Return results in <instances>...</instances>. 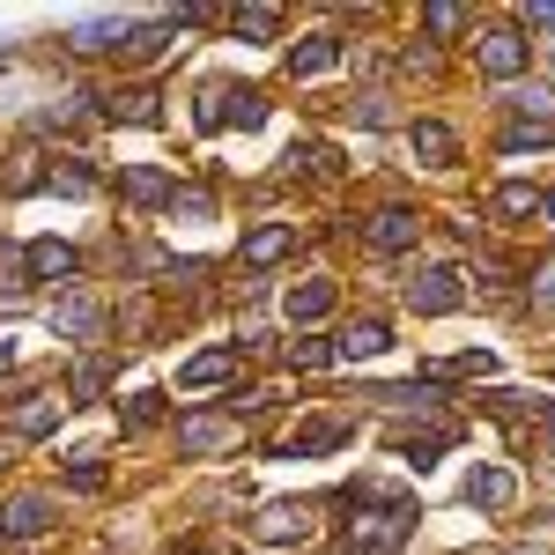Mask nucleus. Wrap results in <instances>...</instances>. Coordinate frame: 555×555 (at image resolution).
I'll use <instances>...</instances> for the list:
<instances>
[{
	"label": "nucleus",
	"instance_id": "nucleus-36",
	"mask_svg": "<svg viewBox=\"0 0 555 555\" xmlns=\"http://www.w3.org/2000/svg\"><path fill=\"white\" fill-rule=\"evenodd\" d=\"M348 119H356V127H385L392 112H385V96H356V104H348Z\"/></svg>",
	"mask_w": 555,
	"mask_h": 555
},
{
	"label": "nucleus",
	"instance_id": "nucleus-37",
	"mask_svg": "<svg viewBox=\"0 0 555 555\" xmlns=\"http://www.w3.org/2000/svg\"><path fill=\"white\" fill-rule=\"evenodd\" d=\"M171 215H208V193H193V185H171Z\"/></svg>",
	"mask_w": 555,
	"mask_h": 555
},
{
	"label": "nucleus",
	"instance_id": "nucleus-22",
	"mask_svg": "<svg viewBox=\"0 0 555 555\" xmlns=\"http://www.w3.org/2000/svg\"><path fill=\"white\" fill-rule=\"evenodd\" d=\"M334 311V282H304V289H289V319L297 326H319Z\"/></svg>",
	"mask_w": 555,
	"mask_h": 555
},
{
	"label": "nucleus",
	"instance_id": "nucleus-9",
	"mask_svg": "<svg viewBox=\"0 0 555 555\" xmlns=\"http://www.w3.org/2000/svg\"><path fill=\"white\" fill-rule=\"evenodd\" d=\"M460 496H467L474 512H504L518 496V481H512V467H474L467 481H460Z\"/></svg>",
	"mask_w": 555,
	"mask_h": 555
},
{
	"label": "nucleus",
	"instance_id": "nucleus-31",
	"mask_svg": "<svg viewBox=\"0 0 555 555\" xmlns=\"http://www.w3.org/2000/svg\"><path fill=\"white\" fill-rule=\"evenodd\" d=\"M52 185H60V193H75V201H82V193H96V171H89L82 156H75V164H60V171H52Z\"/></svg>",
	"mask_w": 555,
	"mask_h": 555
},
{
	"label": "nucleus",
	"instance_id": "nucleus-14",
	"mask_svg": "<svg viewBox=\"0 0 555 555\" xmlns=\"http://www.w3.org/2000/svg\"><path fill=\"white\" fill-rule=\"evenodd\" d=\"M127 15H96V23H75L67 30V52H82V60H96V52H112V44H127Z\"/></svg>",
	"mask_w": 555,
	"mask_h": 555
},
{
	"label": "nucleus",
	"instance_id": "nucleus-35",
	"mask_svg": "<svg viewBox=\"0 0 555 555\" xmlns=\"http://www.w3.org/2000/svg\"><path fill=\"white\" fill-rule=\"evenodd\" d=\"M289 363L297 371H319V363H334V341H289Z\"/></svg>",
	"mask_w": 555,
	"mask_h": 555
},
{
	"label": "nucleus",
	"instance_id": "nucleus-19",
	"mask_svg": "<svg viewBox=\"0 0 555 555\" xmlns=\"http://www.w3.org/2000/svg\"><path fill=\"white\" fill-rule=\"evenodd\" d=\"M222 378H237V348H208V356L178 363V385H222Z\"/></svg>",
	"mask_w": 555,
	"mask_h": 555
},
{
	"label": "nucleus",
	"instance_id": "nucleus-29",
	"mask_svg": "<svg viewBox=\"0 0 555 555\" xmlns=\"http://www.w3.org/2000/svg\"><path fill=\"white\" fill-rule=\"evenodd\" d=\"M119 423H127V429H156V423H164V392H133Z\"/></svg>",
	"mask_w": 555,
	"mask_h": 555
},
{
	"label": "nucleus",
	"instance_id": "nucleus-16",
	"mask_svg": "<svg viewBox=\"0 0 555 555\" xmlns=\"http://www.w3.org/2000/svg\"><path fill=\"white\" fill-rule=\"evenodd\" d=\"M348 437H356V423H348V415H326V423H304L297 437H289V460H311V452H341Z\"/></svg>",
	"mask_w": 555,
	"mask_h": 555
},
{
	"label": "nucleus",
	"instance_id": "nucleus-5",
	"mask_svg": "<svg viewBox=\"0 0 555 555\" xmlns=\"http://www.w3.org/2000/svg\"><path fill=\"white\" fill-rule=\"evenodd\" d=\"M415 237H423L415 208H378L363 222V245H371V253H415Z\"/></svg>",
	"mask_w": 555,
	"mask_h": 555
},
{
	"label": "nucleus",
	"instance_id": "nucleus-1",
	"mask_svg": "<svg viewBox=\"0 0 555 555\" xmlns=\"http://www.w3.org/2000/svg\"><path fill=\"white\" fill-rule=\"evenodd\" d=\"M415 533V504H378V512H356L348 518V541H341V555H400V541Z\"/></svg>",
	"mask_w": 555,
	"mask_h": 555
},
{
	"label": "nucleus",
	"instance_id": "nucleus-24",
	"mask_svg": "<svg viewBox=\"0 0 555 555\" xmlns=\"http://www.w3.org/2000/svg\"><path fill=\"white\" fill-rule=\"evenodd\" d=\"M67 489H82V496H96V489H104V452H96V444L67 452Z\"/></svg>",
	"mask_w": 555,
	"mask_h": 555
},
{
	"label": "nucleus",
	"instance_id": "nucleus-8",
	"mask_svg": "<svg viewBox=\"0 0 555 555\" xmlns=\"http://www.w3.org/2000/svg\"><path fill=\"white\" fill-rule=\"evenodd\" d=\"M311 526H319L311 504H267V512L253 518V533H259V541H274V548H282V541H311Z\"/></svg>",
	"mask_w": 555,
	"mask_h": 555
},
{
	"label": "nucleus",
	"instance_id": "nucleus-40",
	"mask_svg": "<svg viewBox=\"0 0 555 555\" xmlns=\"http://www.w3.org/2000/svg\"><path fill=\"white\" fill-rule=\"evenodd\" d=\"M541 215H548V222H555V185H548V193H541Z\"/></svg>",
	"mask_w": 555,
	"mask_h": 555
},
{
	"label": "nucleus",
	"instance_id": "nucleus-17",
	"mask_svg": "<svg viewBox=\"0 0 555 555\" xmlns=\"http://www.w3.org/2000/svg\"><path fill=\"white\" fill-rule=\"evenodd\" d=\"M326 67H341V38H334V30H319V38L289 44V75H297V82H311V75H326Z\"/></svg>",
	"mask_w": 555,
	"mask_h": 555
},
{
	"label": "nucleus",
	"instance_id": "nucleus-26",
	"mask_svg": "<svg viewBox=\"0 0 555 555\" xmlns=\"http://www.w3.org/2000/svg\"><path fill=\"white\" fill-rule=\"evenodd\" d=\"M533 208H541V193H533V185H496V193H489V215H512V222H526Z\"/></svg>",
	"mask_w": 555,
	"mask_h": 555
},
{
	"label": "nucleus",
	"instance_id": "nucleus-20",
	"mask_svg": "<svg viewBox=\"0 0 555 555\" xmlns=\"http://www.w3.org/2000/svg\"><path fill=\"white\" fill-rule=\"evenodd\" d=\"M119 185H127V201H141V208L171 201V178L156 171V164H127V171H119Z\"/></svg>",
	"mask_w": 555,
	"mask_h": 555
},
{
	"label": "nucleus",
	"instance_id": "nucleus-25",
	"mask_svg": "<svg viewBox=\"0 0 555 555\" xmlns=\"http://www.w3.org/2000/svg\"><path fill=\"white\" fill-rule=\"evenodd\" d=\"M38 164H44L38 149H15V156H8V171H0V185H8V193H38V185H44Z\"/></svg>",
	"mask_w": 555,
	"mask_h": 555
},
{
	"label": "nucleus",
	"instance_id": "nucleus-18",
	"mask_svg": "<svg viewBox=\"0 0 555 555\" xmlns=\"http://www.w3.org/2000/svg\"><path fill=\"white\" fill-rule=\"evenodd\" d=\"M96 326H104V311L89 297H60L52 304V334H67V341H96Z\"/></svg>",
	"mask_w": 555,
	"mask_h": 555
},
{
	"label": "nucleus",
	"instance_id": "nucleus-4",
	"mask_svg": "<svg viewBox=\"0 0 555 555\" xmlns=\"http://www.w3.org/2000/svg\"><path fill=\"white\" fill-rule=\"evenodd\" d=\"M52 496H38V489H23V496H8L0 504V541H38L44 526H52Z\"/></svg>",
	"mask_w": 555,
	"mask_h": 555
},
{
	"label": "nucleus",
	"instance_id": "nucleus-41",
	"mask_svg": "<svg viewBox=\"0 0 555 555\" xmlns=\"http://www.w3.org/2000/svg\"><path fill=\"white\" fill-rule=\"evenodd\" d=\"M0 67H8V44H0Z\"/></svg>",
	"mask_w": 555,
	"mask_h": 555
},
{
	"label": "nucleus",
	"instance_id": "nucleus-34",
	"mask_svg": "<svg viewBox=\"0 0 555 555\" xmlns=\"http://www.w3.org/2000/svg\"><path fill=\"white\" fill-rule=\"evenodd\" d=\"M526 297L541 304V311H555V259H541V267L526 274Z\"/></svg>",
	"mask_w": 555,
	"mask_h": 555
},
{
	"label": "nucleus",
	"instance_id": "nucleus-3",
	"mask_svg": "<svg viewBox=\"0 0 555 555\" xmlns=\"http://www.w3.org/2000/svg\"><path fill=\"white\" fill-rule=\"evenodd\" d=\"M222 444H237V415H215V408H201V415H178V452L208 460V452H222Z\"/></svg>",
	"mask_w": 555,
	"mask_h": 555
},
{
	"label": "nucleus",
	"instance_id": "nucleus-30",
	"mask_svg": "<svg viewBox=\"0 0 555 555\" xmlns=\"http://www.w3.org/2000/svg\"><path fill=\"white\" fill-rule=\"evenodd\" d=\"M0 289H8V297H23V289H30V259L15 253V245H0Z\"/></svg>",
	"mask_w": 555,
	"mask_h": 555
},
{
	"label": "nucleus",
	"instance_id": "nucleus-39",
	"mask_svg": "<svg viewBox=\"0 0 555 555\" xmlns=\"http://www.w3.org/2000/svg\"><path fill=\"white\" fill-rule=\"evenodd\" d=\"M541 429H548V452H555V400L541 408Z\"/></svg>",
	"mask_w": 555,
	"mask_h": 555
},
{
	"label": "nucleus",
	"instance_id": "nucleus-33",
	"mask_svg": "<svg viewBox=\"0 0 555 555\" xmlns=\"http://www.w3.org/2000/svg\"><path fill=\"white\" fill-rule=\"evenodd\" d=\"M104 378H112V363H104V356H89L82 371H75V400H96V392H104Z\"/></svg>",
	"mask_w": 555,
	"mask_h": 555
},
{
	"label": "nucleus",
	"instance_id": "nucleus-32",
	"mask_svg": "<svg viewBox=\"0 0 555 555\" xmlns=\"http://www.w3.org/2000/svg\"><path fill=\"white\" fill-rule=\"evenodd\" d=\"M423 30L429 38H460L467 30V8H423Z\"/></svg>",
	"mask_w": 555,
	"mask_h": 555
},
{
	"label": "nucleus",
	"instance_id": "nucleus-12",
	"mask_svg": "<svg viewBox=\"0 0 555 555\" xmlns=\"http://www.w3.org/2000/svg\"><path fill=\"white\" fill-rule=\"evenodd\" d=\"M385 348H392V326H385V319H356V326H341L334 356H341V363H371V356H385Z\"/></svg>",
	"mask_w": 555,
	"mask_h": 555
},
{
	"label": "nucleus",
	"instance_id": "nucleus-38",
	"mask_svg": "<svg viewBox=\"0 0 555 555\" xmlns=\"http://www.w3.org/2000/svg\"><path fill=\"white\" fill-rule=\"evenodd\" d=\"M526 23H533V30H555V0H541V8H526Z\"/></svg>",
	"mask_w": 555,
	"mask_h": 555
},
{
	"label": "nucleus",
	"instance_id": "nucleus-27",
	"mask_svg": "<svg viewBox=\"0 0 555 555\" xmlns=\"http://www.w3.org/2000/svg\"><path fill=\"white\" fill-rule=\"evenodd\" d=\"M230 30H237V38H274V30H282V8H237Z\"/></svg>",
	"mask_w": 555,
	"mask_h": 555
},
{
	"label": "nucleus",
	"instance_id": "nucleus-6",
	"mask_svg": "<svg viewBox=\"0 0 555 555\" xmlns=\"http://www.w3.org/2000/svg\"><path fill=\"white\" fill-rule=\"evenodd\" d=\"M408 304H415L423 319H444V311H460V274H452V267H423V274L408 282Z\"/></svg>",
	"mask_w": 555,
	"mask_h": 555
},
{
	"label": "nucleus",
	"instance_id": "nucleus-23",
	"mask_svg": "<svg viewBox=\"0 0 555 555\" xmlns=\"http://www.w3.org/2000/svg\"><path fill=\"white\" fill-rule=\"evenodd\" d=\"M104 112H112V119H127V127H156V119H164V112H156V89H119Z\"/></svg>",
	"mask_w": 555,
	"mask_h": 555
},
{
	"label": "nucleus",
	"instance_id": "nucleus-2",
	"mask_svg": "<svg viewBox=\"0 0 555 555\" xmlns=\"http://www.w3.org/2000/svg\"><path fill=\"white\" fill-rule=\"evenodd\" d=\"M208 133H222V127H259L267 119V96L259 89H230V82H208L201 89V112H193Z\"/></svg>",
	"mask_w": 555,
	"mask_h": 555
},
{
	"label": "nucleus",
	"instance_id": "nucleus-28",
	"mask_svg": "<svg viewBox=\"0 0 555 555\" xmlns=\"http://www.w3.org/2000/svg\"><path fill=\"white\" fill-rule=\"evenodd\" d=\"M289 171H341V156H334L326 141H297V149H289Z\"/></svg>",
	"mask_w": 555,
	"mask_h": 555
},
{
	"label": "nucleus",
	"instance_id": "nucleus-10",
	"mask_svg": "<svg viewBox=\"0 0 555 555\" xmlns=\"http://www.w3.org/2000/svg\"><path fill=\"white\" fill-rule=\"evenodd\" d=\"M297 253V230L289 222H259V230H245V245H237V259L245 267H274V259Z\"/></svg>",
	"mask_w": 555,
	"mask_h": 555
},
{
	"label": "nucleus",
	"instance_id": "nucleus-13",
	"mask_svg": "<svg viewBox=\"0 0 555 555\" xmlns=\"http://www.w3.org/2000/svg\"><path fill=\"white\" fill-rule=\"evenodd\" d=\"M526 60H533V52H526V38H518V30H489V38H481V67H489L496 82L526 75Z\"/></svg>",
	"mask_w": 555,
	"mask_h": 555
},
{
	"label": "nucleus",
	"instance_id": "nucleus-21",
	"mask_svg": "<svg viewBox=\"0 0 555 555\" xmlns=\"http://www.w3.org/2000/svg\"><path fill=\"white\" fill-rule=\"evenodd\" d=\"M408 141H415V156H423V164H452V156H460L452 127H437V119H415V133H408Z\"/></svg>",
	"mask_w": 555,
	"mask_h": 555
},
{
	"label": "nucleus",
	"instance_id": "nucleus-15",
	"mask_svg": "<svg viewBox=\"0 0 555 555\" xmlns=\"http://www.w3.org/2000/svg\"><path fill=\"white\" fill-rule=\"evenodd\" d=\"M23 259H30V274H38V282H75V274H82V253H75V245H60V237H38Z\"/></svg>",
	"mask_w": 555,
	"mask_h": 555
},
{
	"label": "nucleus",
	"instance_id": "nucleus-11",
	"mask_svg": "<svg viewBox=\"0 0 555 555\" xmlns=\"http://www.w3.org/2000/svg\"><path fill=\"white\" fill-rule=\"evenodd\" d=\"M452 437H460L452 423H423V429H415V423H392V452H408L415 467H429V460H437Z\"/></svg>",
	"mask_w": 555,
	"mask_h": 555
},
{
	"label": "nucleus",
	"instance_id": "nucleus-7",
	"mask_svg": "<svg viewBox=\"0 0 555 555\" xmlns=\"http://www.w3.org/2000/svg\"><path fill=\"white\" fill-rule=\"evenodd\" d=\"M67 408H75V400H60V392H23V408H8V429H15V437H44V429H60Z\"/></svg>",
	"mask_w": 555,
	"mask_h": 555
}]
</instances>
